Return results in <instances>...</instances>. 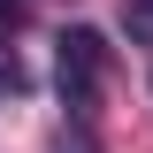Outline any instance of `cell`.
<instances>
[{
    "instance_id": "7a4b0ae2",
    "label": "cell",
    "mask_w": 153,
    "mask_h": 153,
    "mask_svg": "<svg viewBox=\"0 0 153 153\" xmlns=\"http://www.w3.org/2000/svg\"><path fill=\"white\" fill-rule=\"evenodd\" d=\"M123 31L138 46H153V0H123Z\"/></svg>"
},
{
    "instance_id": "6da1fadb",
    "label": "cell",
    "mask_w": 153,
    "mask_h": 153,
    "mask_svg": "<svg viewBox=\"0 0 153 153\" xmlns=\"http://www.w3.org/2000/svg\"><path fill=\"white\" fill-rule=\"evenodd\" d=\"M54 84H61V107H69L76 123H92L100 84H107V38H100L92 23H76V31L54 38Z\"/></svg>"
}]
</instances>
